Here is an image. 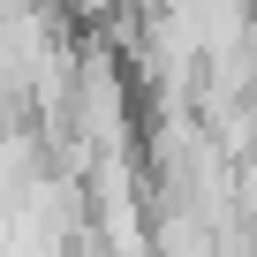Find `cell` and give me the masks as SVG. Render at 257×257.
Returning <instances> with one entry per match:
<instances>
[{"instance_id":"1","label":"cell","mask_w":257,"mask_h":257,"mask_svg":"<svg viewBox=\"0 0 257 257\" xmlns=\"http://www.w3.org/2000/svg\"><path fill=\"white\" fill-rule=\"evenodd\" d=\"M249 68H257V46H249Z\"/></svg>"}]
</instances>
